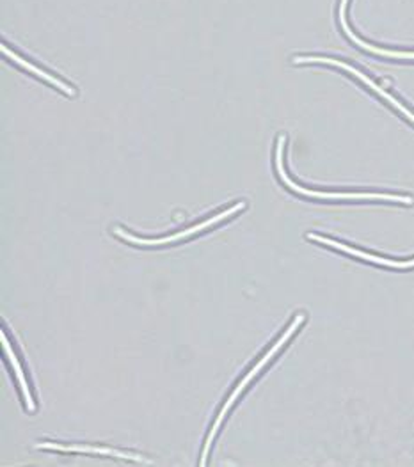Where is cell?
<instances>
[{
	"instance_id": "9",
	"label": "cell",
	"mask_w": 414,
	"mask_h": 467,
	"mask_svg": "<svg viewBox=\"0 0 414 467\" xmlns=\"http://www.w3.org/2000/svg\"><path fill=\"white\" fill-rule=\"evenodd\" d=\"M0 339H2L4 354H5L7 361L11 363V367H13L15 373H16V379H18V382H20V389H22V395H24V399H26V403H27V409L33 412V410H35V400H33V395H31V391H29V384H27L26 373H24V369L20 367V361L16 359V354H15V350L11 348V345H9L7 337H5V333L0 334Z\"/></svg>"
},
{
	"instance_id": "4",
	"label": "cell",
	"mask_w": 414,
	"mask_h": 467,
	"mask_svg": "<svg viewBox=\"0 0 414 467\" xmlns=\"http://www.w3.org/2000/svg\"><path fill=\"white\" fill-rule=\"evenodd\" d=\"M243 208H245V202L241 201V202L233 204L232 208H228V210H224V212H221V213H217V215L210 217L208 221L202 223V224H198V226H192V228H189V230H185V232H180V234H171V236H164V238H138V236H134V234L123 232L121 228H116V230H114V234H118V236H121L123 240L132 242V244H138V245H164V244H171V242H176V240L187 238V236H191V234H202L203 230H207L210 226H213V224H217V223H221V221H224V219L232 217L233 213L241 212Z\"/></svg>"
},
{
	"instance_id": "5",
	"label": "cell",
	"mask_w": 414,
	"mask_h": 467,
	"mask_svg": "<svg viewBox=\"0 0 414 467\" xmlns=\"http://www.w3.org/2000/svg\"><path fill=\"white\" fill-rule=\"evenodd\" d=\"M306 238H310V240H315V242H320V244H324V245H329V247H333V249H338V251H342V253H347V254H350V256L361 258V260H365V262H372V264H376V265H382V267H414V260H409V262H395V260L380 258V256H376V254H368V253H363V251H359V249L348 247V245H346V244H340V242H336V240H331V238H326V236H320V234H306Z\"/></svg>"
},
{
	"instance_id": "1",
	"label": "cell",
	"mask_w": 414,
	"mask_h": 467,
	"mask_svg": "<svg viewBox=\"0 0 414 467\" xmlns=\"http://www.w3.org/2000/svg\"><path fill=\"white\" fill-rule=\"evenodd\" d=\"M285 135L279 137L276 148V169L279 178L285 182L286 187H290L294 192L315 198V200H380L391 201V202H402V204H413V198L409 196H397V194H379V192H318V191H308L295 182L290 180L283 166V150H285Z\"/></svg>"
},
{
	"instance_id": "2",
	"label": "cell",
	"mask_w": 414,
	"mask_h": 467,
	"mask_svg": "<svg viewBox=\"0 0 414 467\" xmlns=\"http://www.w3.org/2000/svg\"><path fill=\"white\" fill-rule=\"evenodd\" d=\"M305 322V315H297L295 318H294V322L290 324V327L286 329V333L283 334L279 339H277L276 343H274V347L256 363V367L253 368L243 379H242L241 384L235 388V391H233V395L230 397V400L226 401L224 403V407L221 409V412H219V416H217V420H215V423H213V427H212V431H210V434H208L207 437V442H205V450H203V457H202V466H205L207 464V457H208V450H210V444H212V441H213V437H215V434H217V431H219V427H221V423H223V420H224V416L228 414V410H230V407L237 401V399L241 397L242 391L247 388V384L260 373V369L262 368L265 367L274 356L277 354V350L290 339V336L292 334L295 333L299 327H301V324Z\"/></svg>"
},
{
	"instance_id": "8",
	"label": "cell",
	"mask_w": 414,
	"mask_h": 467,
	"mask_svg": "<svg viewBox=\"0 0 414 467\" xmlns=\"http://www.w3.org/2000/svg\"><path fill=\"white\" fill-rule=\"evenodd\" d=\"M2 54L4 56H7L9 59H13L16 65H20L22 67H26V69H29L31 73H35L36 77H39V78H43V80H47L48 84H52V86H56L59 91H63L65 95H69V97H75V89L73 88H69L68 84H65L63 80H59L57 77H54V75H50V73H47L45 69H41V67H35L33 63H29V61H26L22 56H18L15 50H11L7 45H2Z\"/></svg>"
},
{
	"instance_id": "7",
	"label": "cell",
	"mask_w": 414,
	"mask_h": 467,
	"mask_svg": "<svg viewBox=\"0 0 414 467\" xmlns=\"http://www.w3.org/2000/svg\"><path fill=\"white\" fill-rule=\"evenodd\" d=\"M347 2H348V0H342V2H340V24H342V29L346 31L347 36H348V37H350L357 47H361L363 50H367V52H370V54L382 56V57H393V59H414V52H402V50L378 48V47H374V45H370V43L363 41L359 36H356V34L352 33V29H350V27H348V24H347Z\"/></svg>"
},
{
	"instance_id": "6",
	"label": "cell",
	"mask_w": 414,
	"mask_h": 467,
	"mask_svg": "<svg viewBox=\"0 0 414 467\" xmlns=\"http://www.w3.org/2000/svg\"><path fill=\"white\" fill-rule=\"evenodd\" d=\"M37 450H56V451H67V453H97V455H105V457H114V459H125V461H134V462H148L140 455L129 453V451H119L114 448H102V446H65V444H56V442H37Z\"/></svg>"
},
{
	"instance_id": "3",
	"label": "cell",
	"mask_w": 414,
	"mask_h": 467,
	"mask_svg": "<svg viewBox=\"0 0 414 467\" xmlns=\"http://www.w3.org/2000/svg\"><path fill=\"white\" fill-rule=\"evenodd\" d=\"M294 63L295 65H310V63H318V65H331V67H342V69H346L348 71L350 75H354L356 78H359L365 86H368L372 91H376L378 95H379L380 99H384V100L388 101L391 107H395L406 119H409L411 123L414 125V114L408 109V107H404L400 101L397 100L395 97H391L384 88H380L379 84H376L370 77H367L363 71H359L357 67H350V65H347L344 61H338V59H331V57H318V56H310V57H295L294 59Z\"/></svg>"
}]
</instances>
